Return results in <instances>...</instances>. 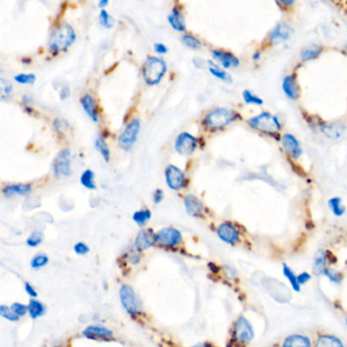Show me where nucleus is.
Listing matches in <instances>:
<instances>
[{
  "label": "nucleus",
  "mask_w": 347,
  "mask_h": 347,
  "mask_svg": "<svg viewBox=\"0 0 347 347\" xmlns=\"http://www.w3.org/2000/svg\"><path fill=\"white\" fill-rule=\"evenodd\" d=\"M247 123L251 128L260 133L274 137L278 141L281 140L280 132L282 130V123L277 115L269 111H263L249 118Z\"/></svg>",
  "instance_id": "obj_1"
},
{
  "label": "nucleus",
  "mask_w": 347,
  "mask_h": 347,
  "mask_svg": "<svg viewBox=\"0 0 347 347\" xmlns=\"http://www.w3.org/2000/svg\"><path fill=\"white\" fill-rule=\"evenodd\" d=\"M238 116L239 113L233 109L226 107H217L206 114L203 123L208 129L216 131L221 130L233 123L238 118Z\"/></svg>",
  "instance_id": "obj_2"
},
{
  "label": "nucleus",
  "mask_w": 347,
  "mask_h": 347,
  "mask_svg": "<svg viewBox=\"0 0 347 347\" xmlns=\"http://www.w3.org/2000/svg\"><path fill=\"white\" fill-rule=\"evenodd\" d=\"M76 38L77 35L74 28L68 24H62L51 33L48 45L50 50L54 54H57L72 46Z\"/></svg>",
  "instance_id": "obj_3"
},
{
  "label": "nucleus",
  "mask_w": 347,
  "mask_h": 347,
  "mask_svg": "<svg viewBox=\"0 0 347 347\" xmlns=\"http://www.w3.org/2000/svg\"><path fill=\"white\" fill-rule=\"evenodd\" d=\"M167 72L166 62L155 56H150L143 66V78L149 86H155L161 82Z\"/></svg>",
  "instance_id": "obj_4"
},
{
  "label": "nucleus",
  "mask_w": 347,
  "mask_h": 347,
  "mask_svg": "<svg viewBox=\"0 0 347 347\" xmlns=\"http://www.w3.org/2000/svg\"><path fill=\"white\" fill-rule=\"evenodd\" d=\"M72 154L68 149L61 150L53 162V175L59 180L60 178H68L72 176Z\"/></svg>",
  "instance_id": "obj_5"
},
{
  "label": "nucleus",
  "mask_w": 347,
  "mask_h": 347,
  "mask_svg": "<svg viewBox=\"0 0 347 347\" xmlns=\"http://www.w3.org/2000/svg\"><path fill=\"white\" fill-rule=\"evenodd\" d=\"M119 297L121 304L128 314L138 315L141 313L142 302L130 286L122 285L119 291Z\"/></svg>",
  "instance_id": "obj_6"
},
{
  "label": "nucleus",
  "mask_w": 347,
  "mask_h": 347,
  "mask_svg": "<svg viewBox=\"0 0 347 347\" xmlns=\"http://www.w3.org/2000/svg\"><path fill=\"white\" fill-rule=\"evenodd\" d=\"M293 33H294V29L290 24L284 23V22L279 23L275 25V27L270 31L267 37V42L271 46L280 45L288 41L293 35Z\"/></svg>",
  "instance_id": "obj_7"
},
{
  "label": "nucleus",
  "mask_w": 347,
  "mask_h": 347,
  "mask_svg": "<svg viewBox=\"0 0 347 347\" xmlns=\"http://www.w3.org/2000/svg\"><path fill=\"white\" fill-rule=\"evenodd\" d=\"M141 122L138 119L131 120L123 129L118 137V144L120 148L124 150H129L133 144L136 142L137 134L140 132Z\"/></svg>",
  "instance_id": "obj_8"
},
{
  "label": "nucleus",
  "mask_w": 347,
  "mask_h": 347,
  "mask_svg": "<svg viewBox=\"0 0 347 347\" xmlns=\"http://www.w3.org/2000/svg\"><path fill=\"white\" fill-rule=\"evenodd\" d=\"M167 186L173 191H180L187 185V179L182 169L176 165H169L165 170Z\"/></svg>",
  "instance_id": "obj_9"
},
{
  "label": "nucleus",
  "mask_w": 347,
  "mask_h": 347,
  "mask_svg": "<svg viewBox=\"0 0 347 347\" xmlns=\"http://www.w3.org/2000/svg\"><path fill=\"white\" fill-rule=\"evenodd\" d=\"M281 145L284 152L292 160H299L303 155V149L295 135L285 132L281 135Z\"/></svg>",
  "instance_id": "obj_10"
},
{
  "label": "nucleus",
  "mask_w": 347,
  "mask_h": 347,
  "mask_svg": "<svg viewBox=\"0 0 347 347\" xmlns=\"http://www.w3.org/2000/svg\"><path fill=\"white\" fill-rule=\"evenodd\" d=\"M175 148L183 156L192 155L197 149V138L189 132H182L177 136Z\"/></svg>",
  "instance_id": "obj_11"
},
{
  "label": "nucleus",
  "mask_w": 347,
  "mask_h": 347,
  "mask_svg": "<svg viewBox=\"0 0 347 347\" xmlns=\"http://www.w3.org/2000/svg\"><path fill=\"white\" fill-rule=\"evenodd\" d=\"M182 239L183 236L181 231L172 227L163 228L156 234V241L165 247L178 246L182 241Z\"/></svg>",
  "instance_id": "obj_12"
},
{
  "label": "nucleus",
  "mask_w": 347,
  "mask_h": 347,
  "mask_svg": "<svg viewBox=\"0 0 347 347\" xmlns=\"http://www.w3.org/2000/svg\"><path fill=\"white\" fill-rule=\"evenodd\" d=\"M234 337L241 343H248L254 338V330L245 317H239L234 326Z\"/></svg>",
  "instance_id": "obj_13"
},
{
  "label": "nucleus",
  "mask_w": 347,
  "mask_h": 347,
  "mask_svg": "<svg viewBox=\"0 0 347 347\" xmlns=\"http://www.w3.org/2000/svg\"><path fill=\"white\" fill-rule=\"evenodd\" d=\"M281 87H282L283 93L289 100L296 101L299 99L300 88L297 83L296 76L294 74L286 75L282 80Z\"/></svg>",
  "instance_id": "obj_14"
},
{
  "label": "nucleus",
  "mask_w": 347,
  "mask_h": 347,
  "mask_svg": "<svg viewBox=\"0 0 347 347\" xmlns=\"http://www.w3.org/2000/svg\"><path fill=\"white\" fill-rule=\"evenodd\" d=\"M212 56L217 60L224 70L231 67H238L240 65V59L233 53L221 49L212 50Z\"/></svg>",
  "instance_id": "obj_15"
},
{
  "label": "nucleus",
  "mask_w": 347,
  "mask_h": 347,
  "mask_svg": "<svg viewBox=\"0 0 347 347\" xmlns=\"http://www.w3.org/2000/svg\"><path fill=\"white\" fill-rule=\"evenodd\" d=\"M217 234L224 242L233 245L239 239V232L236 227L230 222H223L217 228Z\"/></svg>",
  "instance_id": "obj_16"
},
{
  "label": "nucleus",
  "mask_w": 347,
  "mask_h": 347,
  "mask_svg": "<svg viewBox=\"0 0 347 347\" xmlns=\"http://www.w3.org/2000/svg\"><path fill=\"white\" fill-rule=\"evenodd\" d=\"M156 242V234L153 232L152 229L141 230L134 240L135 248L137 250L144 251L151 248Z\"/></svg>",
  "instance_id": "obj_17"
},
{
  "label": "nucleus",
  "mask_w": 347,
  "mask_h": 347,
  "mask_svg": "<svg viewBox=\"0 0 347 347\" xmlns=\"http://www.w3.org/2000/svg\"><path fill=\"white\" fill-rule=\"evenodd\" d=\"M319 129L329 138H339L343 135L345 126L341 123H319Z\"/></svg>",
  "instance_id": "obj_18"
},
{
  "label": "nucleus",
  "mask_w": 347,
  "mask_h": 347,
  "mask_svg": "<svg viewBox=\"0 0 347 347\" xmlns=\"http://www.w3.org/2000/svg\"><path fill=\"white\" fill-rule=\"evenodd\" d=\"M185 207L188 214L193 217H200L204 211L202 202L194 195H189L185 198Z\"/></svg>",
  "instance_id": "obj_19"
},
{
  "label": "nucleus",
  "mask_w": 347,
  "mask_h": 347,
  "mask_svg": "<svg viewBox=\"0 0 347 347\" xmlns=\"http://www.w3.org/2000/svg\"><path fill=\"white\" fill-rule=\"evenodd\" d=\"M81 104H82L84 110L89 115V117L93 121L97 122L99 120V113H98V109H97L94 97L91 94L84 95L81 99Z\"/></svg>",
  "instance_id": "obj_20"
},
{
  "label": "nucleus",
  "mask_w": 347,
  "mask_h": 347,
  "mask_svg": "<svg viewBox=\"0 0 347 347\" xmlns=\"http://www.w3.org/2000/svg\"><path fill=\"white\" fill-rule=\"evenodd\" d=\"M168 22L170 26L179 31V32H185L186 31V21L185 17L182 13V11L179 8H173L171 14L168 16Z\"/></svg>",
  "instance_id": "obj_21"
},
{
  "label": "nucleus",
  "mask_w": 347,
  "mask_h": 347,
  "mask_svg": "<svg viewBox=\"0 0 347 347\" xmlns=\"http://www.w3.org/2000/svg\"><path fill=\"white\" fill-rule=\"evenodd\" d=\"M323 53V47L317 44L308 45L302 48L299 52V58L302 62H307L318 58Z\"/></svg>",
  "instance_id": "obj_22"
},
{
  "label": "nucleus",
  "mask_w": 347,
  "mask_h": 347,
  "mask_svg": "<svg viewBox=\"0 0 347 347\" xmlns=\"http://www.w3.org/2000/svg\"><path fill=\"white\" fill-rule=\"evenodd\" d=\"M83 334L91 339L96 338H109L113 336V332L107 328L101 326H89Z\"/></svg>",
  "instance_id": "obj_23"
},
{
  "label": "nucleus",
  "mask_w": 347,
  "mask_h": 347,
  "mask_svg": "<svg viewBox=\"0 0 347 347\" xmlns=\"http://www.w3.org/2000/svg\"><path fill=\"white\" fill-rule=\"evenodd\" d=\"M32 192V187L30 185H23V184H15L7 186L3 193L6 197H12L14 195H21L27 196Z\"/></svg>",
  "instance_id": "obj_24"
},
{
  "label": "nucleus",
  "mask_w": 347,
  "mask_h": 347,
  "mask_svg": "<svg viewBox=\"0 0 347 347\" xmlns=\"http://www.w3.org/2000/svg\"><path fill=\"white\" fill-rule=\"evenodd\" d=\"M283 347H310V341L302 335H291L284 340Z\"/></svg>",
  "instance_id": "obj_25"
},
{
  "label": "nucleus",
  "mask_w": 347,
  "mask_h": 347,
  "mask_svg": "<svg viewBox=\"0 0 347 347\" xmlns=\"http://www.w3.org/2000/svg\"><path fill=\"white\" fill-rule=\"evenodd\" d=\"M326 263H327L326 252L324 250L318 251L314 260V265H313V272L315 273V275L319 276L321 274H324L325 270L327 269Z\"/></svg>",
  "instance_id": "obj_26"
},
{
  "label": "nucleus",
  "mask_w": 347,
  "mask_h": 347,
  "mask_svg": "<svg viewBox=\"0 0 347 347\" xmlns=\"http://www.w3.org/2000/svg\"><path fill=\"white\" fill-rule=\"evenodd\" d=\"M208 64H209V72L215 78H217L223 82H226V83H232L233 82L232 77L223 67H220L218 64H216L212 60H208Z\"/></svg>",
  "instance_id": "obj_27"
},
{
  "label": "nucleus",
  "mask_w": 347,
  "mask_h": 347,
  "mask_svg": "<svg viewBox=\"0 0 347 347\" xmlns=\"http://www.w3.org/2000/svg\"><path fill=\"white\" fill-rule=\"evenodd\" d=\"M329 209L336 217H341L346 212V207L344 206L342 199L340 197H333L328 201Z\"/></svg>",
  "instance_id": "obj_28"
},
{
  "label": "nucleus",
  "mask_w": 347,
  "mask_h": 347,
  "mask_svg": "<svg viewBox=\"0 0 347 347\" xmlns=\"http://www.w3.org/2000/svg\"><path fill=\"white\" fill-rule=\"evenodd\" d=\"M316 347H344L342 342L334 336H321L316 343Z\"/></svg>",
  "instance_id": "obj_29"
},
{
  "label": "nucleus",
  "mask_w": 347,
  "mask_h": 347,
  "mask_svg": "<svg viewBox=\"0 0 347 347\" xmlns=\"http://www.w3.org/2000/svg\"><path fill=\"white\" fill-rule=\"evenodd\" d=\"M80 182L82 186H84L88 190H96V184H95V173L91 169H86L81 176Z\"/></svg>",
  "instance_id": "obj_30"
},
{
  "label": "nucleus",
  "mask_w": 347,
  "mask_h": 347,
  "mask_svg": "<svg viewBox=\"0 0 347 347\" xmlns=\"http://www.w3.org/2000/svg\"><path fill=\"white\" fill-rule=\"evenodd\" d=\"M45 310H46V307L42 302H40L36 299L30 300V303L28 305V311H29L30 317L32 319H37V318L43 316Z\"/></svg>",
  "instance_id": "obj_31"
},
{
  "label": "nucleus",
  "mask_w": 347,
  "mask_h": 347,
  "mask_svg": "<svg viewBox=\"0 0 347 347\" xmlns=\"http://www.w3.org/2000/svg\"><path fill=\"white\" fill-rule=\"evenodd\" d=\"M242 99L246 104L254 105V106H262L264 105V100L251 90H245L242 92Z\"/></svg>",
  "instance_id": "obj_32"
},
{
  "label": "nucleus",
  "mask_w": 347,
  "mask_h": 347,
  "mask_svg": "<svg viewBox=\"0 0 347 347\" xmlns=\"http://www.w3.org/2000/svg\"><path fill=\"white\" fill-rule=\"evenodd\" d=\"M95 147L97 149V151L101 154V156L103 157V159L106 162L110 161V150L108 148L107 143L105 142L104 137L102 136H98L95 141Z\"/></svg>",
  "instance_id": "obj_33"
},
{
  "label": "nucleus",
  "mask_w": 347,
  "mask_h": 347,
  "mask_svg": "<svg viewBox=\"0 0 347 347\" xmlns=\"http://www.w3.org/2000/svg\"><path fill=\"white\" fill-rule=\"evenodd\" d=\"M151 211L148 210V209H145V210H140V211H136L133 216H132V219L133 221L140 225V226H144L150 219H151Z\"/></svg>",
  "instance_id": "obj_34"
},
{
  "label": "nucleus",
  "mask_w": 347,
  "mask_h": 347,
  "mask_svg": "<svg viewBox=\"0 0 347 347\" xmlns=\"http://www.w3.org/2000/svg\"><path fill=\"white\" fill-rule=\"evenodd\" d=\"M283 274L289 280L292 288L295 291H299L300 290V285H299V283L297 281V276L293 273V271L287 265H283Z\"/></svg>",
  "instance_id": "obj_35"
},
{
  "label": "nucleus",
  "mask_w": 347,
  "mask_h": 347,
  "mask_svg": "<svg viewBox=\"0 0 347 347\" xmlns=\"http://www.w3.org/2000/svg\"><path fill=\"white\" fill-rule=\"evenodd\" d=\"M182 41L187 47L192 48V49H199L202 46V42L198 38H196L195 36H193L191 34L183 35Z\"/></svg>",
  "instance_id": "obj_36"
},
{
  "label": "nucleus",
  "mask_w": 347,
  "mask_h": 347,
  "mask_svg": "<svg viewBox=\"0 0 347 347\" xmlns=\"http://www.w3.org/2000/svg\"><path fill=\"white\" fill-rule=\"evenodd\" d=\"M36 79L34 74H20L14 78V80L21 85H32L36 82Z\"/></svg>",
  "instance_id": "obj_37"
},
{
  "label": "nucleus",
  "mask_w": 347,
  "mask_h": 347,
  "mask_svg": "<svg viewBox=\"0 0 347 347\" xmlns=\"http://www.w3.org/2000/svg\"><path fill=\"white\" fill-rule=\"evenodd\" d=\"M49 262V259L46 255H43V254H39V255H36L32 261H31V267L34 268V269H38V268H41V267H44L47 265V263Z\"/></svg>",
  "instance_id": "obj_38"
},
{
  "label": "nucleus",
  "mask_w": 347,
  "mask_h": 347,
  "mask_svg": "<svg viewBox=\"0 0 347 347\" xmlns=\"http://www.w3.org/2000/svg\"><path fill=\"white\" fill-rule=\"evenodd\" d=\"M13 93V86L7 82L6 80H0V94H2L3 100L9 98Z\"/></svg>",
  "instance_id": "obj_39"
},
{
  "label": "nucleus",
  "mask_w": 347,
  "mask_h": 347,
  "mask_svg": "<svg viewBox=\"0 0 347 347\" xmlns=\"http://www.w3.org/2000/svg\"><path fill=\"white\" fill-rule=\"evenodd\" d=\"M99 20H100V23L101 25L104 27V28H107V29H110L113 27V24H114V21L112 19V17L105 11V10H102L100 15H99Z\"/></svg>",
  "instance_id": "obj_40"
},
{
  "label": "nucleus",
  "mask_w": 347,
  "mask_h": 347,
  "mask_svg": "<svg viewBox=\"0 0 347 347\" xmlns=\"http://www.w3.org/2000/svg\"><path fill=\"white\" fill-rule=\"evenodd\" d=\"M43 241V234L40 231H34L27 239V245L29 247H38Z\"/></svg>",
  "instance_id": "obj_41"
},
{
  "label": "nucleus",
  "mask_w": 347,
  "mask_h": 347,
  "mask_svg": "<svg viewBox=\"0 0 347 347\" xmlns=\"http://www.w3.org/2000/svg\"><path fill=\"white\" fill-rule=\"evenodd\" d=\"M0 315H2L4 318L8 319L9 321H12V322H18L20 317H18L13 310L11 307L7 306V305H2L0 306Z\"/></svg>",
  "instance_id": "obj_42"
},
{
  "label": "nucleus",
  "mask_w": 347,
  "mask_h": 347,
  "mask_svg": "<svg viewBox=\"0 0 347 347\" xmlns=\"http://www.w3.org/2000/svg\"><path fill=\"white\" fill-rule=\"evenodd\" d=\"M12 310L18 316V317H22V316H25L28 311V306L23 304V303H20V302H15L12 306H11Z\"/></svg>",
  "instance_id": "obj_43"
},
{
  "label": "nucleus",
  "mask_w": 347,
  "mask_h": 347,
  "mask_svg": "<svg viewBox=\"0 0 347 347\" xmlns=\"http://www.w3.org/2000/svg\"><path fill=\"white\" fill-rule=\"evenodd\" d=\"M324 275H326L331 281L335 282V283H339L341 281V276L339 274V272L333 270V269H329L327 268L324 272Z\"/></svg>",
  "instance_id": "obj_44"
},
{
  "label": "nucleus",
  "mask_w": 347,
  "mask_h": 347,
  "mask_svg": "<svg viewBox=\"0 0 347 347\" xmlns=\"http://www.w3.org/2000/svg\"><path fill=\"white\" fill-rule=\"evenodd\" d=\"M53 124H54V127H55L56 131H58V132H62V131H64L68 127V123L65 120L60 119V118H56L54 120Z\"/></svg>",
  "instance_id": "obj_45"
},
{
  "label": "nucleus",
  "mask_w": 347,
  "mask_h": 347,
  "mask_svg": "<svg viewBox=\"0 0 347 347\" xmlns=\"http://www.w3.org/2000/svg\"><path fill=\"white\" fill-rule=\"evenodd\" d=\"M74 250H75V252H76L78 255H86V254H88V253L90 252L89 247H88L86 244H84V242H78V244L75 246Z\"/></svg>",
  "instance_id": "obj_46"
},
{
  "label": "nucleus",
  "mask_w": 347,
  "mask_h": 347,
  "mask_svg": "<svg viewBox=\"0 0 347 347\" xmlns=\"http://www.w3.org/2000/svg\"><path fill=\"white\" fill-rule=\"evenodd\" d=\"M163 198H164V192H163L162 190H160V189L156 190L155 193H154V195H153V201H154V203H155V204L161 203L162 200H163Z\"/></svg>",
  "instance_id": "obj_47"
},
{
  "label": "nucleus",
  "mask_w": 347,
  "mask_h": 347,
  "mask_svg": "<svg viewBox=\"0 0 347 347\" xmlns=\"http://www.w3.org/2000/svg\"><path fill=\"white\" fill-rule=\"evenodd\" d=\"M310 278H311L310 275L308 273H306V272H303V273H300L299 275H297V281H298L299 285L308 282L310 280Z\"/></svg>",
  "instance_id": "obj_48"
},
{
  "label": "nucleus",
  "mask_w": 347,
  "mask_h": 347,
  "mask_svg": "<svg viewBox=\"0 0 347 347\" xmlns=\"http://www.w3.org/2000/svg\"><path fill=\"white\" fill-rule=\"evenodd\" d=\"M154 49L159 54H165L168 51V48L164 44H162V43H156L154 45Z\"/></svg>",
  "instance_id": "obj_49"
},
{
  "label": "nucleus",
  "mask_w": 347,
  "mask_h": 347,
  "mask_svg": "<svg viewBox=\"0 0 347 347\" xmlns=\"http://www.w3.org/2000/svg\"><path fill=\"white\" fill-rule=\"evenodd\" d=\"M25 290H26V292L31 296V297H37L38 296V293L36 292V290L34 289V287L31 285V284H29V283H26L25 284Z\"/></svg>",
  "instance_id": "obj_50"
},
{
  "label": "nucleus",
  "mask_w": 347,
  "mask_h": 347,
  "mask_svg": "<svg viewBox=\"0 0 347 347\" xmlns=\"http://www.w3.org/2000/svg\"><path fill=\"white\" fill-rule=\"evenodd\" d=\"M59 95H60V98H61L62 100H64V99H67V98L70 97V95H71L70 88H68L67 86H63V87L61 88V90H60V93H59Z\"/></svg>",
  "instance_id": "obj_51"
},
{
  "label": "nucleus",
  "mask_w": 347,
  "mask_h": 347,
  "mask_svg": "<svg viewBox=\"0 0 347 347\" xmlns=\"http://www.w3.org/2000/svg\"><path fill=\"white\" fill-rule=\"evenodd\" d=\"M261 56H262V52L260 50H256L252 56V59L255 61V62H258L260 59H261Z\"/></svg>",
  "instance_id": "obj_52"
},
{
  "label": "nucleus",
  "mask_w": 347,
  "mask_h": 347,
  "mask_svg": "<svg viewBox=\"0 0 347 347\" xmlns=\"http://www.w3.org/2000/svg\"><path fill=\"white\" fill-rule=\"evenodd\" d=\"M277 4H280L281 6H285L286 8H290L295 4V2H286V0H282V2L277 3Z\"/></svg>",
  "instance_id": "obj_53"
},
{
  "label": "nucleus",
  "mask_w": 347,
  "mask_h": 347,
  "mask_svg": "<svg viewBox=\"0 0 347 347\" xmlns=\"http://www.w3.org/2000/svg\"><path fill=\"white\" fill-rule=\"evenodd\" d=\"M33 102V100L29 97V96H24L23 97V103L25 104V106H28L29 104H31Z\"/></svg>",
  "instance_id": "obj_54"
},
{
  "label": "nucleus",
  "mask_w": 347,
  "mask_h": 347,
  "mask_svg": "<svg viewBox=\"0 0 347 347\" xmlns=\"http://www.w3.org/2000/svg\"><path fill=\"white\" fill-rule=\"evenodd\" d=\"M109 5V2H108V0H102V2H100L99 3V8H101V9H104V8H106L107 6Z\"/></svg>",
  "instance_id": "obj_55"
},
{
  "label": "nucleus",
  "mask_w": 347,
  "mask_h": 347,
  "mask_svg": "<svg viewBox=\"0 0 347 347\" xmlns=\"http://www.w3.org/2000/svg\"><path fill=\"white\" fill-rule=\"evenodd\" d=\"M193 347H212L210 345H207V344H201V345H195Z\"/></svg>",
  "instance_id": "obj_56"
},
{
  "label": "nucleus",
  "mask_w": 347,
  "mask_h": 347,
  "mask_svg": "<svg viewBox=\"0 0 347 347\" xmlns=\"http://www.w3.org/2000/svg\"><path fill=\"white\" fill-rule=\"evenodd\" d=\"M346 11H347V3H346Z\"/></svg>",
  "instance_id": "obj_57"
},
{
  "label": "nucleus",
  "mask_w": 347,
  "mask_h": 347,
  "mask_svg": "<svg viewBox=\"0 0 347 347\" xmlns=\"http://www.w3.org/2000/svg\"><path fill=\"white\" fill-rule=\"evenodd\" d=\"M346 325H347V319H346Z\"/></svg>",
  "instance_id": "obj_58"
}]
</instances>
